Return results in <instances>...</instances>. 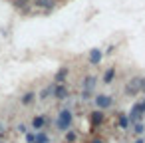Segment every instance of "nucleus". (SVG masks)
<instances>
[{
	"label": "nucleus",
	"instance_id": "nucleus-1",
	"mask_svg": "<svg viewBox=\"0 0 145 143\" xmlns=\"http://www.w3.org/2000/svg\"><path fill=\"white\" fill-rule=\"evenodd\" d=\"M74 125V111L72 107H62L58 111V117H56V129L58 131H70Z\"/></svg>",
	"mask_w": 145,
	"mask_h": 143
},
{
	"label": "nucleus",
	"instance_id": "nucleus-2",
	"mask_svg": "<svg viewBox=\"0 0 145 143\" xmlns=\"http://www.w3.org/2000/svg\"><path fill=\"white\" fill-rule=\"evenodd\" d=\"M143 115H145V99L137 101V103L131 107V111L127 113V119H129V123L133 125V123L141 121V119H143Z\"/></svg>",
	"mask_w": 145,
	"mask_h": 143
},
{
	"label": "nucleus",
	"instance_id": "nucleus-3",
	"mask_svg": "<svg viewBox=\"0 0 145 143\" xmlns=\"http://www.w3.org/2000/svg\"><path fill=\"white\" fill-rule=\"evenodd\" d=\"M123 93H125L127 97H133V95L141 93V76H135V78H131V82H127V84H125V87H123Z\"/></svg>",
	"mask_w": 145,
	"mask_h": 143
},
{
	"label": "nucleus",
	"instance_id": "nucleus-4",
	"mask_svg": "<svg viewBox=\"0 0 145 143\" xmlns=\"http://www.w3.org/2000/svg\"><path fill=\"white\" fill-rule=\"evenodd\" d=\"M93 103H95L97 109L105 111V109H109V107L113 105V97L107 95V93H95V95H93Z\"/></svg>",
	"mask_w": 145,
	"mask_h": 143
},
{
	"label": "nucleus",
	"instance_id": "nucleus-5",
	"mask_svg": "<svg viewBox=\"0 0 145 143\" xmlns=\"http://www.w3.org/2000/svg\"><path fill=\"white\" fill-rule=\"evenodd\" d=\"M103 121H105V115H103V111H101V109L91 111V115H89V123H91V127H93V129H97Z\"/></svg>",
	"mask_w": 145,
	"mask_h": 143
},
{
	"label": "nucleus",
	"instance_id": "nucleus-6",
	"mask_svg": "<svg viewBox=\"0 0 145 143\" xmlns=\"http://www.w3.org/2000/svg\"><path fill=\"white\" fill-rule=\"evenodd\" d=\"M54 97H58V99H68V97H70V89H68L64 84H58V86H54Z\"/></svg>",
	"mask_w": 145,
	"mask_h": 143
},
{
	"label": "nucleus",
	"instance_id": "nucleus-7",
	"mask_svg": "<svg viewBox=\"0 0 145 143\" xmlns=\"http://www.w3.org/2000/svg\"><path fill=\"white\" fill-rule=\"evenodd\" d=\"M95 82H97V76H93V74H89V76H86V78L82 80V89H88V91H93V86H95Z\"/></svg>",
	"mask_w": 145,
	"mask_h": 143
},
{
	"label": "nucleus",
	"instance_id": "nucleus-8",
	"mask_svg": "<svg viewBox=\"0 0 145 143\" xmlns=\"http://www.w3.org/2000/svg\"><path fill=\"white\" fill-rule=\"evenodd\" d=\"M101 58H103V52H101L99 48H91V50H89V64H91V66H97V64L101 62Z\"/></svg>",
	"mask_w": 145,
	"mask_h": 143
},
{
	"label": "nucleus",
	"instance_id": "nucleus-9",
	"mask_svg": "<svg viewBox=\"0 0 145 143\" xmlns=\"http://www.w3.org/2000/svg\"><path fill=\"white\" fill-rule=\"evenodd\" d=\"M30 127H32L34 131H42V129L46 127V117H44V115H36V117L32 119Z\"/></svg>",
	"mask_w": 145,
	"mask_h": 143
},
{
	"label": "nucleus",
	"instance_id": "nucleus-10",
	"mask_svg": "<svg viewBox=\"0 0 145 143\" xmlns=\"http://www.w3.org/2000/svg\"><path fill=\"white\" fill-rule=\"evenodd\" d=\"M101 78H103V84H105V86H109V84L113 82V78H115V68H113V66H111V68H107V70L103 72V76H101Z\"/></svg>",
	"mask_w": 145,
	"mask_h": 143
},
{
	"label": "nucleus",
	"instance_id": "nucleus-11",
	"mask_svg": "<svg viewBox=\"0 0 145 143\" xmlns=\"http://www.w3.org/2000/svg\"><path fill=\"white\" fill-rule=\"evenodd\" d=\"M68 74H70L68 68H60V70L56 72V76H54V82H56V84H62V82L68 78Z\"/></svg>",
	"mask_w": 145,
	"mask_h": 143
},
{
	"label": "nucleus",
	"instance_id": "nucleus-12",
	"mask_svg": "<svg viewBox=\"0 0 145 143\" xmlns=\"http://www.w3.org/2000/svg\"><path fill=\"white\" fill-rule=\"evenodd\" d=\"M36 6L46 8V10H52V8L56 6V0H36Z\"/></svg>",
	"mask_w": 145,
	"mask_h": 143
},
{
	"label": "nucleus",
	"instance_id": "nucleus-13",
	"mask_svg": "<svg viewBox=\"0 0 145 143\" xmlns=\"http://www.w3.org/2000/svg\"><path fill=\"white\" fill-rule=\"evenodd\" d=\"M50 95H54V84H50V86H46L42 91H40V99H48Z\"/></svg>",
	"mask_w": 145,
	"mask_h": 143
},
{
	"label": "nucleus",
	"instance_id": "nucleus-14",
	"mask_svg": "<svg viewBox=\"0 0 145 143\" xmlns=\"http://www.w3.org/2000/svg\"><path fill=\"white\" fill-rule=\"evenodd\" d=\"M119 129H129L131 127V123H129V119H127V113H119Z\"/></svg>",
	"mask_w": 145,
	"mask_h": 143
},
{
	"label": "nucleus",
	"instance_id": "nucleus-15",
	"mask_svg": "<svg viewBox=\"0 0 145 143\" xmlns=\"http://www.w3.org/2000/svg\"><path fill=\"white\" fill-rule=\"evenodd\" d=\"M34 99H36V93H34V91H26V93L22 95V103H24V105H30Z\"/></svg>",
	"mask_w": 145,
	"mask_h": 143
},
{
	"label": "nucleus",
	"instance_id": "nucleus-16",
	"mask_svg": "<svg viewBox=\"0 0 145 143\" xmlns=\"http://www.w3.org/2000/svg\"><path fill=\"white\" fill-rule=\"evenodd\" d=\"M133 133L141 137V135L145 133V123H143V121H137V123H133Z\"/></svg>",
	"mask_w": 145,
	"mask_h": 143
},
{
	"label": "nucleus",
	"instance_id": "nucleus-17",
	"mask_svg": "<svg viewBox=\"0 0 145 143\" xmlns=\"http://www.w3.org/2000/svg\"><path fill=\"white\" fill-rule=\"evenodd\" d=\"M76 139H78L76 131H72V129H70V131H66V143H74Z\"/></svg>",
	"mask_w": 145,
	"mask_h": 143
},
{
	"label": "nucleus",
	"instance_id": "nucleus-18",
	"mask_svg": "<svg viewBox=\"0 0 145 143\" xmlns=\"http://www.w3.org/2000/svg\"><path fill=\"white\" fill-rule=\"evenodd\" d=\"M91 93H93V91H88V89H82V93H80V95H82V99H84V101H89V99H91Z\"/></svg>",
	"mask_w": 145,
	"mask_h": 143
},
{
	"label": "nucleus",
	"instance_id": "nucleus-19",
	"mask_svg": "<svg viewBox=\"0 0 145 143\" xmlns=\"http://www.w3.org/2000/svg\"><path fill=\"white\" fill-rule=\"evenodd\" d=\"M24 135H26V143H34V141H36V133L28 131V133H24Z\"/></svg>",
	"mask_w": 145,
	"mask_h": 143
},
{
	"label": "nucleus",
	"instance_id": "nucleus-20",
	"mask_svg": "<svg viewBox=\"0 0 145 143\" xmlns=\"http://www.w3.org/2000/svg\"><path fill=\"white\" fill-rule=\"evenodd\" d=\"M16 129H18L20 133H28V125H26V123H18V127H16Z\"/></svg>",
	"mask_w": 145,
	"mask_h": 143
},
{
	"label": "nucleus",
	"instance_id": "nucleus-21",
	"mask_svg": "<svg viewBox=\"0 0 145 143\" xmlns=\"http://www.w3.org/2000/svg\"><path fill=\"white\" fill-rule=\"evenodd\" d=\"M141 93H145V78L141 76Z\"/></svg>",
	"mask_w": 145,
	"mask_h": 143
},
{
	"label": "nucleus",
	"instance_id": "nucleus-22",
	"mask_svg": "<svg viewBox=\"0 0 145 143\" xmlns=\"http://www.w3.org/2000/svg\"><path fill=\"white\" fill-rule=\"evenodd\" d=\"M133 143H145V137H137V139H135Z\"/></svg>",
	"mask_w": 145,
	"mask_h": 143
},
{
	"label": "nucleus",
	"instance_id": "nucleus-23",
	"mask_svg": "<svg viewBox=\"0 0 145 143\" xmlns=\"http://www.w3.org/2000/svg\"><path fill=\"white\" fill-rule=\"evenodd\" d=\"M91 143H103V139H97L95 137V139H91Z\"/></svg>",
	"mask_w": 145,
	"mask_h": 143
},
{
	"label": "nucleus",
	"instance_id": "nucleus-24",
	"mask_svg": "<svg viewBox=\"0 0 145 143\" xmlns=\"http://www.w3.org/2000/svg\"><path fill=\"white\" fill-rule=\"evenodd\" d=\"M2 131H4V123H2V121H0V133H2Z\"/></svg>",
	"mask_w": 145,
	"mask_h": 143
},
{
	"label": "nucleus",
	"instance_id": "nucleus-25",
	"mask_svg": "<svg viewBox=\"0 0 145 143\" xmlns=\"http://www.w3.org/2000/svg\"><path fill=\"white\" fill-rule=\"evenodd\" d=\"M34 143H40V141H34Z\"/></svg>",
	"mask_w": 145,
	"mask_h": 143
},
{
	"label": "nucleus",
	"instance_id": "nucleus-26",
	"mask_svg": "<svg viewBox=\"0 0 145 143\" xmlns=\"http://www.w3.org/2000/svg\"><path fill=\"white\" fill-rule=\"evenodd\" d=\"M0 143H4V141H0Z\"/></svg>",
	"mask_w": 145,
	"mask_h": 143
}]
</instances>
